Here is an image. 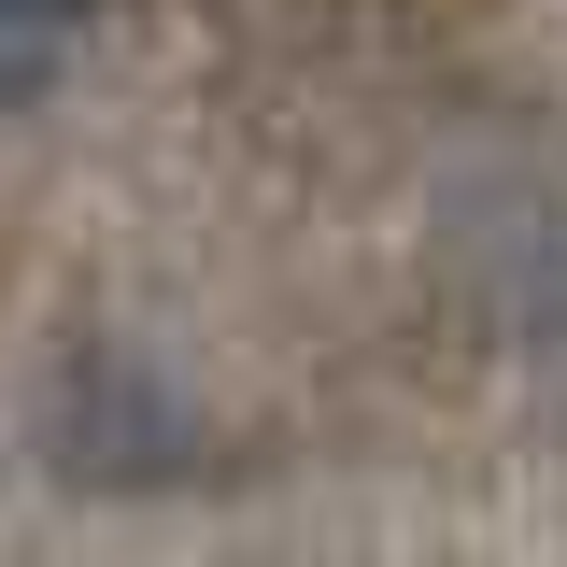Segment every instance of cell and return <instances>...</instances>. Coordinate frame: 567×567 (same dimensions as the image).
Wrapping results in <instances>:
<instances>
[{"instance_id":"6da1fadb","label":"cell","mask_w":567,"mask_h":567,"mask_svg":"<svg viewBox=\"0 0 567 567\" xmlns=\"http://www.w3.org/2000/svg\"><path fill=\"white\" fill-rule=\"evenodd\" d=\"M85 43V0H0V114H29Z\"/></svg>"}]
</instances>
